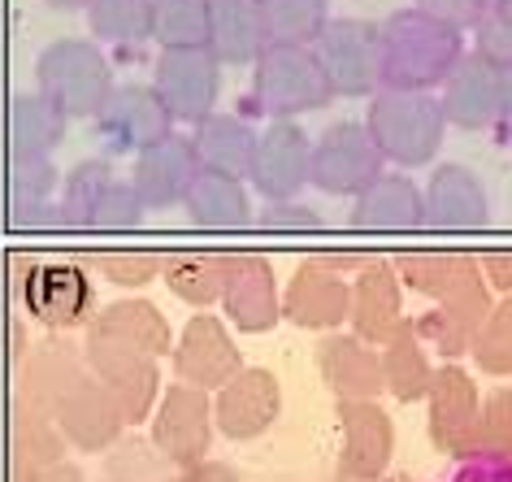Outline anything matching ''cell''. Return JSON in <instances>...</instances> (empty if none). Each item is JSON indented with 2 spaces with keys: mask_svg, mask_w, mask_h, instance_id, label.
<instances>
[{
  "mask_svg": "<svg viewBox=\"0 0 512 482\" xmlns=\"http://www.w3.org/2000/svg\"><path fill=\"white\" fill-rule=\"evenodd\" d=\"M92 265L113 287H148L152 278H161L165 252H157V248H105L92 257Z\"/></svg>",
  "mask_w": 512,
  "mask_h": 482,
  "instance_id": "obj_41",
  "label": "cell"
},
{
  "mask_svg": "<svg viewBox=\"0 0 512 482\" xmlns=\"http://www.w3.org/2000/svg\"><path fill=\"white\" fill-rule=\"evenodd\" d=\"M478 274L491 291H504L512 296V248H491V252H478Z\"/></svg>",
  "mask_w": 512,
  "mask_h": 482,
  "instance_id": "obj_48",
  "label": "cell"
},
{
  "mask_svg": "<svg viewBox=\"0 0 512 482\" xmlns=\"http://www.w3.org/2000/svg\"><path fill=\"white\" fill-rule=\"evenodd\" d=\"M152 92L161 96L165 113L178 122H204L217 113L222 96V66L209 48H161L157 66H152Z\"/></svg>",
  "mask_w": 512,
  "mask_h": 482,
  "instance_id": "obj_7",
  "label": "cell"
},
{
  "mask_svg": "<svg viewBox=\"0 0 512 482\" xmlns=\"http://www.w3.org/2000/svg\"><path fill=\"white\" fill-rule=\"evenodd\" d=\"M48 417L61 430L66 448H79V452H109L122 439V426H126L118 404L109 400V391L87 370H74L61 383L53 404H48Z\"/></svg>",
  "mask_w": 512,
  "mask_h": 482,
  "instance_id": "obj_9",
  "label": "cell"
},
{
  "mask_svg": "<svg viewBox=\"0 0 512 482\" xmlns=\"http://www.w3.org/2000/svg\"><path fill=\"white\" fill-rule=\"evenodd\" d=\"M352 231L369 235H408L426 231V200L421 187L408 174H387L382 170L365 192L352 196Z\"/></svg>",
  "mask_w": 512,
  "mask_h": 482,
  "instance_id": "obj_22",
  "label": "cell"
},
{
  "mask_svg": "<svg viewBox=\"0 0 512 482\" xmlns=\"http://www.w3.org/2000/svg\"><path fill=\"white\" fill-rule=\"evenodd\" d=\"M391 265L400 274V287L417 291L426 300H439L447 291H456L469 274H478V257L460 248H413V252H400Z\"/></svg>",
  "mask_w": 512,
  "mask_h": 482,
  "instance_id": "obj_32",
  "label": "cell"
},
{
  "mask_svg": "<svg viewBox=\"0 0 512 482\" xmlns=\"http://www.w3.org/2000/svg\"><path fill=\"white\" fill-rule=\"evenodd\" d=\"M404 317V287L391 261H369L352 274V300H348V326L365 344H382L391 326Z\"/></svg>",
  "mask_w": 512,
  "mask_h": 482,
  "instance_id": "obj_24",
  "label": "cell"
},
{
  "mask_svg": "<svg viewBox=\"0 0 512 482\" xmlns=\"http://www.w3.org/2000/svg\"><path fill=\"white\" fill-rule=\"evenodd\" d=\"M87 31L96 44H144L152 40V0H87Z\"/></svg>",
  "mask_w": 512,
  "mask_h": 482,
  "instance_id": "obj_37",
  "label": "cell"
},
{
  "mask_svg": "<svg viewBox=\"0 0 512 482\" xmlns=\"http://www.w3.org/2000/svg\"><path fill=\"white\" fill-rule=\"evenodd\" d=\"M152 448L174 469H191L209 461L213 448V400L209 391L174 383L152 409Z\"/></svg>",
  "mask_w": 512,
  "mask_h": 482,
  "instance_id": "obj_11",
  "label": "cell"
},
{
  "mask_svg": "<svg viewBox=\"0 0 512 482\" xmlns=\"http://www.w3.org/2000/svg\"><path fill=\"white\" fill-rule=\"evenodd\" d=\"M382 35V87L391 92H434L465 57V35L434 22L421 9H395L378 22Z\"/></svg>",
  "mask_w": 512,
  "mask_h": 482,
  "instance_id": "obj_1",
  "label": "cell"
},
{
  "mask_svg": "<svg viewBox=\"0 0 512 482\" xmlns=\"http://www.w3.org/2000/svg\"><path fill=\"white\" fill-rule=\"evenodd\" d=\"M92 122L109 152H144L174 135V118L148 83H113L109 100Z\"/></svg>",
  "mask_w": 512,
  "mask_h": 482,
  "instance_id": "obj_15",
  "label": "cell"
},
{
  "mask_svg": "<svg viewBox=\"0 0 512 482\" xmlns=\"http://www.w3.org/2000/svg\"><path fill=\"white\" fill-rule=\"evenodd\" d=\"M48 9H87V0H44Z\"/></svg>",
  "mask_w": 512,
  "mask_h": 482,
  "instance_id": "obj_54",
  "label": "cell"
},
{
  "mask_svg": "<svg viewBox=\"0 0 512 482\" xmlns=\"http://www.w3.org/2000/svg\"><path fill=\"white\" fill-rule=\"evenodd\" d=\"M265 27V44H300L313 48L330 22V0H256Z\"/></svg>",
  "mask_w": 512,
  "mask_h": 482,
  "instance_id": "obj_36",
  "label": "cell"
},
{
  "mask_svg": "<svg viewBox=\"0 0 512 482\" xmlns=\"http://www.w3.org/2000/svg\"><path fill=\"white\" fill-rule=\"evenodd\" d=\"M87 339L100 344H122L148 357H170L174 348V331L165 322V313L152 300H118L109 309H100L87 317Z\"/></svg>",
  "mask_w": 512,
  "mask_h": 482,
  "instance_id": "obj_26",
  "label": "cell"
},
{
  "mask_svg": "<svg viewBox=\"0 0 512 482\" xmlns=\"http://www.w3.org/2000/svg\"><path fill=\"white\" fill-rule=\"evenodd\" d=\"M452 482H512V465L495 461V456L473 452V456H465V469H460Z\"/></svg>",
  "mask_w": 512,
  "mask_h": 482,
  "instance_id": "obj_49",
  "label": "cell"
},
{
  "mask_svg": "<svg viewBox=\"0 0 512 482\" xmlns=\"http://www.w3.org/2000/svg\"><path fill=\"white\" fill-rule=\"evenodd\" d=\"M113 183V170H109V161H79L66 179H61V226H70V231H87V222H92V209H96V200L100 192Z\"/></svg>",
  "mask_w": 512,
  "mask_h": 482,
  "instance_id": "obj_39",
  "label": "cell"
},
{
  "mask_svg": "<svg viewBox=\"0 0 512 482\" xmlns=\"http://www.w3.org/2000/svg\"><path fill=\"white\" fill-rule=\"evenodd\" d=\"M170 365L183 387H196V391H209L213 396L217 387L230 383V378L243 370V357H239V348H235V339H230L222 317L196 313L183 326V335L174 339Z\"/></svg>",
  "mask_w": 512,
  "mask_h": 482,
  "instance_id": "obj_16",
  "label": "cell"
},
{
  "mask_svg": "<svg viewBox=\"0 0 512 482\" xmlns=\"http://www.w3.org/2000/svg\"><path fill=\"white\" fill-rule=\"evenodd\" d=\"M209 0H152V40L161 48H204Z\"/></svg>",
  "mask_w": 512,
  "mask_h": 482,
  "instance_id": "obj_38",
  "label": "cell"
},
{
  "mask_svg": "<svg viewBox=\"0 0 512 482\" xmlns=\"http://www.w3.org/2000/svg\"><path fill=\"white\" fill-rule=\"evenodd\" d=\"M204 48L217 66H252L265 48V27L256 0H209V35Z\"/></svg>",
  "mask_w": 512,
  "mask_h": 482,
  "instance_id": "obj_31",
  "label": "cell"
},
{
  "mask_svg": "<svg viewBox=\"0 0 512 482\" xmlns=\"http://www.w3.org/2000/svg\"><path fill=\"white\" fill-rule=\"evenodd\" d=\"M174 482H243V478L230 465H222V461H200L191 469H178Z\"/></svg>",
  "mask_w": 512,
  "mask_h": 482,
  "instance_id": "obj_50",
  "label": "cell"
},
{
  "mask_svg": "<svg viewBox=\"0 0 512 482\" xmlns=\"http://www.w3.org/2000/svg\"><path fill=\"white\" fill-rule=\"evenodd\" d=\"M183 209L187 218L200 226V231H243L252 226V196L243 179H230V174L217 170H196L183 192Z\"/></svg>",
  "mask_w": 512,
  "mask_h": 482,
  "instance_id": "obj_28",
  "label": "cell"
},
{
  "mask_svg": "<svg viewBox=\"0 0 512 482\" xmlns=\"http://www.w3.org/2000/svg\"><path fill=\"white\" fill-rule=\"evenodd\" d=\"M48 209L53 205H14V226H22V231H40V226H48Z\"/></svg>",
  "mask_w": 512,
  "mask_h": 482,
  "instance_id": "obj_51",
  "label": "cell"
},
{
  "mask_svg": "<svg viewBox=\"0 0 512 482\" xmlns=\"http://www.w3.org/2000/svg\"><path fill=\"white\" fill-rule=\"evenodd\" d=\"M196 170L200 166H196L191 144L183 135H170V139H161V144L135 152V170L126 183L135 187L144 209H174V205H183V192Z\"/></svg>",
  "mask_w": 512,
  "mask_h": 482,
  "instance_id": "obj_25",
  "label": "cell"
},
{
  "mask_svg": "<svg viewBox=\"0 0 512 482\" xmlns=\"http://www.w3.org/2000/svg\"><path fill=\"white\" fill-rule=\"evenodd\" d=\"M309 157L313 135L296 118H274L265 131H256L248 183L265 200H296L309 187Z\"/></svg>",
  "mask_w": 512,
  "mask_h": 482,
  "instance_id": "obj_13",
  "label": "cell"
},
{
  "mask_svg": "<svg viewBox=\"0 0 512 482\" xmlns=\"http://www.w3.org/2000/svg\"><path fill=\"white\" fill-rule=\"evenodd\" d=\"M469 357L482 374L491 378H512V296H504L499 304H491L482 331L473 335Z\"/></svg>",
  "mask_w": 512,
  "mask_h": 482,
  "instance_id": "obj_40",
  "label": "cell"
},
{
  "mask_svg": "<svg viewBox=\"0 0 512 482\" xmlns=\"http://www.w3.org/2000/svg\"><path fill=\"white\" fill-rule=\"evenodd\" d=\"M35 83H40V96L53 100L70 122H83L96 118L109 100L113 70L96 40H57L35 61Z\"/></svg>",
  "mask_w": 512,
  "mask_h": 482,
  "instance_id": "obj_4",
  "label": "cell"
},
{
  "mask_svg": "<svg viewBox=\"0 0 512 482\" xmlns=\"http://www.w3.org/2000/svg\"><path fill=\"white\" fill-rule=\"evenodd\" d=\"M261 231L270 235H322L326 218L300 200H265L261 209Z\"/></svg>",
  "mask_w": 512,
  "mask_h": 482,
  "instance_id": "obj_46",
  "label": "cell"
},
{
  "mask_svg": "<svg viewBox=\"0 0 512 482\" xmlns=\"http://www.w3.org/2000/svg\"><path fill=\"white\" fill-rule=\"evenodd\" d=\"M348 300H352V278L339 274L322 252L304 257L296 265L283 296V317L300 331H339L348 326Z\"/></svg>",
  "mask_w": 512,
  "mask_h": 482,
  "instance_id": "obj_17",
  "label": "cell"
},
{
  "mask_svg": "<svg viewBox=\"0 0 512 482\" xmlns=\"http://www.w3.org/2000/svg\"><path fill=\"white\" fill-rule=\"evenodd\" d=\"M40 482H83V478H79V469H74V465H66V461H61V465H53V469H48V474H44Z\"/></svg>",
  "mask_w": 512,
  "mask_h": 482,
  "instance_id": "obj_53",
  "label": "cell"
},
{
  "mask_svg": "<svg viewBox=\"0 0 512 482\" xmlns=\"http://www.w3.org/2000/svg\"><path fill=\"white\" fill-rule=\"evenodd\" d=\"M66 461V439L53 426V417L35 404L18 400V426H14V482H40L48 469Z\"/></svg>",
  "mask_w": 512,
  "mask_h": 482,
  "instance_id": "obj_34",
  "label": "cell"
},
{
  "mask_svg": "<svg viewBox=\"0 0 512 482\" xmlns=\"http://www.w3.org/2000/svg\"><path fill=\"white\" fill-rule=\"evenodd\" d=\"M139 222H144V205H139L135 187L122 183V179H113L105 192H100L87 231H135Z\"/></svg>",
  "mask_w": 512,
  "mask_h": 482,
  "instance_id": "obj_45",
  "label": "cell"
},
{
  "mask_svg": "<svg viewBox=\"0 0 512 482\" xmlns=\"http://www.w3.org/2000/svg\"><path fill=\"white\" fill-rule=\"evenodd\" d=\"M421 200H426V226L434 231H482L491 222V196L478 174L460 161L434 170Z\"/></svg>",
  "mask_w": 512,
  "mask_h": 482,
  "instance_id": "obj_23",
  "label": "cell"
},
{
  "mask_svg": "<svg viewBox=\"0 0 512 482\" xmlns=\"http://www.w3.org/2000/svg\"><path fill=\"white\" fill-rule=\"evenodd\" d=\"M57 187H61V174L53 166V157H14V170H9L14 205H53Z\"/></svg>",
  "mask_w": 512,
  "mask_h": 482,
  "instance_id": "obj_44",
  "label": "cell"
},
{
  "mask_svg": "<svg viewBox=\"0 0 512 482\" xmlns=\"http://www.w3.org/2000/svg\"><path fill=\"white\" fill-rule=\"evenodd\" d=\"M222 313L243 335H265L283 322V291H278L274 265L261 252H230L222 278Z\"/></svg>",
  "mask_w": 512,
  "mask_h": 482,
  "instance_id": "obj_12",
  "label": "cell"
},
{
  "mask_svg": "<svg viewBox=\"0 0 512 482\" xmlns=\"http://www.w3.org/2000/svg\"><path fill=\"white\" fill-rule=\"evenodd\" d=\"M491 304L495 300H491V287L482 283V274H469L456 291L434 300L430 313L413 317V326H417L421 344L434 348L443 361H456V357H469V344H473V335L482 331Z\"/></svg>",
  "mask_w": 512,
  "mask_h": 482,
  "instance_id": "obj_19",
  "label": "cell"
},
{
  "mask_svg": "<svg viewBox=\"0 0 512 482\" xmlns=\"http://www.w3.org/2000/svg\"><path fill=\"white\" fill-rule=\"evenodd\" d=\"M495 126L504 131V139L512 144V74H504V96H499V118Z\"/></svg>",
  "mask_w": 512,
  "mask_h": 482,
  "instance_id": "obj_52",
  "label": "cell"
},
{
  "mask_svg": "<svg viewBox=\"0 0 512 482\" xmlns=\"http://www.w3.org/2000/svg\"><path fill=\"white\" fill-rule=\"evenodd\" d=\"M335 96H374L382 87V35L369 18H330L313 44Z\"/></svg>",
  "mask_w": 512,
  "mask_h": 482,
  "instance_id": "obj_5",
  "label": "cell"
},
{
  "mask_svg": "<svg viewBox=\"0 0 512 482\" xmlns=\"http://www.w3.org/2000/svg\"><path fill=\"white\" fill-rule=\"evenodd\" d=\"M478 417H482V396L478 383L460 370L456 361L439 365L426 387V430L430 443L452 461L478 452Z\"/></svg>",
  "mask_w": 512,
  "mask_h": 482,
  "instance_id": "obj_8",
  "label": "cell"
},
{
  "mask_svg": "<svg viewBox=\"0 0 512 482\" xmlns=\"http://www.w3.org/2000/svg\"><path fill=\"white\" fill-rule=\"evenodd\" d=\"M473 53H482L499 74H512V0H491L473 27Z\"/></svg>",
  "mask_w": 512,
  "mask_h": 482,
  "instance_id": "obj_42",
  "label": "cell"
},
{
  "mask_svg": "<svg viewBox=\"0 0 512 482\" xmlns=\"http://www.w3.org/2000/svg\"><path fill=\"white\" fill-rule=\"evenodd\" d=\"M478 452L512 465V387H495L482 400L478 417Z\"/></svg>",
  "mask_w": 512,
  "mask_h": 482,
  "instance_id": "obj_43",
  "label": "cell"
},
{
  "mask_svg": "<svg viewBox=\"0 0 512 482\" xmlns=\"http://www.w3.org/2000/svg\"><path fill=\"white\" fill-rule=\"evenodd\" d=\"M378 365H382V391H391L400 404L426 400L434 365H430V348L421 344L413 317H400L391 326V335L378 344Z\"/></svg>",
  "mask_w": 512,
  "mask_h": 482,
  "instance_id": "obj_29",
  "label": "cell"
},
{
  "mask_svg": "<svg viewBox=\"0 0 512 482\" xmlns=\"http://www.w3.org/2000/svg\"><path fill=\"white\" fill-rule=\"evenodd\" d=\"M486 5H491V0H417L413 9H421V14H430L434 22H443V27H452L460 35H469L478 27Z\"/></svg>",
  "mask_w": 512,
  "mask_h": 482,
  "instance_id": "obj_47",
  "label": "cell"
},
{
  "mask_svg": "<svg viewBox=\"0 0 512 482\" xmlns=\"http://www.w3.org/2000/svg\"><path fill=\"white\" fill-rule=\"evenodd\" d=\"M187 144L196 152L200 170H217V174H230V179L248 183L256 131L239 118V113H209L204 122H196V131H191Z\"/></svg>",
  "mask_w": 512,
  "mask_h": 482,
  "instance_id": "obj_30",
  "label": "cell"
},
{
  "mask_svg": "<svg viewBox=\"0 0 512 482\" xmlns=\"http://www.w3.org/2000/svg\"><path fill=\"white\" fill-rule=\"evenodd\" d=\"M226 261L230 252H213V248H183V252H165L161 265V283L170 287V296L196 309H209L222 296V278H226Z\"/></svg>",
  "mask_w": 512,
  "mask_h": 482,
  "instance_id": "obj_33",
  "label": "cell"
},
{
  "mask_svg": "<svg viewBox=\"0 0 512 482\" xmlns=\"http://www.w3.org/2000/svg\"><path fill=\"white\" fill-rule=\"evenodd\" d=\"M387 170L378 144L369 139L365 122H335L313 139V157H309V187L326 196H356L365 192L378 174Z\"/></svg>",
  "mask_w": 512,
  "mask_h": 482,
  "instance_id": "obj_6",
  "label": "cell"
},
{
  "mask_svg": "<svg viewBox=\"0 0 512 482\" xmlns=\"http://www.w3.org/2000/svg\"><path fill=\"white\" fill-rule=\"evenodd\" d=\"M365 131L378 144L382 161L400 170H417L434 161V152L443 148L447 122L443 109L430 92H391L378 87L369 96V113H365Z\"/></svg>",
  "mask_w": 512,
  "mask_h": 482,
  "instance_id": "obj_2",
  "label": "cell"
},
{
  "mask_svg": "<svg viewBox=\"0 0 512 482\" xmlns=\"http://www.w3.org/2000/svg\"><path fill=\"white\" fill-rule=\"evenodd\" d=\"M87 374L109 391V400L118 404L126 426L148 422L161 400V370H157V357H148V352L87 339Z\"/></svg>",
  "mask_w": 512,
  "mask_h": 482,
  "instance_id": "obj_10",
  "label": "cell"
},
{
  "mask_svg": "<svg viewBox=\"0 0 512 482\" xmlns=\"http://www.w3.org/2000/svg\"><path fill=\"white\" fill-rule=\"evenodd\" d=\"M252 109L265 118H300V113L326 109L335 92H330L322 61L313 48L300 44H265L261 57L252 61Z\"/></svg>",
  "mask_w": 512,
  "mask_h": 482,
  "instance_id": "obj_3",
  "label": "cell"
},
{
  "mask_svg": "<svg viewBox=\"0 0 512 482\" xmlns=\"http://www.w3.org/2000/svg\"><path fill=\"white\" fill-rule=\"evenodd\" d=\"M339 478L378 482L391 469L395 422L378 400H339Z\"/></svg>",
  "mask_w": 512,
  "mask_h": 482,
  "instance_id": "obj_14",
  "label": "cell"
},
{
  "mask_svg": "<svg viewBox=\"0 0 512 482\" xmlns=\"http://www.w3.org/2000/svg\"><path fill=\"white\" fill-rule=\"evenodd\" d=\"M22 304L35 322L53 326V331H70V326L87 322L92 309V283L79 265L53 261V265H31L22 278Z\"/></svg>",
  "mask_w": 512,
  "mask_h": 482,
  "instance_id": "obj_21",
  "label": "cell"
},
{
  "mask_svg": "<svg viewBox=\"0 0 512 482\" xmlns=\"http://www.w3.org/2000/svg\"><path fill=\"white\" fill-rule=\"evenodd\" d=\"M499 96H504V74H499L482 53L465 48V57L443 79V122L460 131H491L499 118Z\"/></svg>",
  "mask_w": 512,
  "mask_h": 482,
  "instance_id": "obj_20",
  "label": "cell"
},
{
  "mask_svg": "<svg viewBox=\"0 0 512 482\" xmlns=\"http://www.w3.org/2000/svg\"><path fill=\"white\" fill-rule=\"evenodd\" d=\"M70 118L40 92H22L9 109V144L14 157H53V148L66 139Z\"/></svg>",
  "mask_w": 512,
  "mask_h": 482,
  "instance_id": "obj_35",
  "label": "cell"
},
{
  "mask_svg": "<svg viewBox=\"0 0 512 482\" xmlns=\"http://www.w3.org/2000/svg\"><path fill=\"white\" fill-rule=\"evenodd\" d=\"M213 430L226 439H261L265 430L283 413V387L261 365H243V370L213 391Z\"/></svg>",
  "mask_w": 512,
  "mask_h": 482,
  "instance_id": "obj_18",
  "label": "cell"
},
{
  "mask_svg": "<svg viewBox=\"0 0 512 482\" xmlns=\"http://www.w3.org/2000/svg\"><path fill=\"white\" fill-rule=\"evenodd\" d=\"M317 370L335 400H378L382 396V365L378 348L356 335H330L317 344Z\"/></svg>",
  "mask_w": 512,
  "mask_h": 482,
  "instance_id": "obj_27",
  "label": "cell"
}]
</instances>
